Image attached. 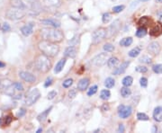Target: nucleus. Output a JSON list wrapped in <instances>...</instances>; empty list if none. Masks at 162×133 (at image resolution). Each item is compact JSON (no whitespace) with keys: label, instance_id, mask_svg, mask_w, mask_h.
Masks as SVG:
<instances>
[{"label":"nucleus","instance_id":"obj_1","mask_svg":"<svg viewBox=\"0 0 162 133\" xmlns=\"http://www.w3.org/2000/svg\"><path fill=\"white\" fill-rule=\"evenodd\" d=\"M40 36L45 40H49V42H52L55 43L60 42L64 37L62 32L54 27L42 29L40 30Z\"/></svg>","mask_w":162,"mask_h":133},{"label":"nucleus","instance_id":"obj_2","mask_svg":"<svg viewBox=\"0 0 162 133\" xmlns=\"http://www.w3.org/2000/svg\"><path fill=\"white\" fill-rule=\"evenodd\" d=\"M39 50L42 51V53L48 56V57H55L60 51L59 45H57L55 42H49V40H42L38 44Z\"/></svg>","mask_w":162,"mask_h":133},{"label":"nucleus","instance_id":"obj_3","mask_svg":"<svg viewBox=\"0 0 162 133\" xmlns=\"http://www.w3.org/2000/svg\"><path fill=\"white\" fill-rule=\"evenodd\" d=\"M34 67H35V68L39 72L46 73L50 69L51 62L48 56H46L44 54H40L36 58L35 61H34Z\"/></svg>","mask_w":162,"mask_h":133},{"label":"nucleus","instance_id":"obj_4","mask_svg":"<svg viewBox=\"0 0 162 133\" xmlns=\"http://www.w3.org/2000/svg\"><path fill=\"white\" fill-rule=\"evenodd\" d=\"M25 10L17 8V7H13V8L8 9L7 12L5 13V16H7L8 19L13 20V21L20 20L23 18V17H25Z\"/></svg>","mask_w":162,"mask_h":133},{"label":"nucleus","instance_id":"obj_5","mask_svg":"<svg viewBox=\"0 0 162 133\" xmlns=\"http://www.w3.org/2000/svg\"><path fill=\"white\" fill-rule=\"evenodd\" d=\"M107 37V30L106 28H99L92 34V43L98 44L102 42Z\"/></svg>","mask_w":162,"mask_h":133},{"label":"nucleus","instance_id":"obj_6","mask_svg":"<svg viewBox=\"0 0 162 133\" xmlns=\"http://www.w3.org/2000/svg\"><path fill=\"white\" fill-rule=\"evenodd\" d=\"M108 60H109V54L103 52L93 58L91 60V64L96 67H102L108 61Z\"/></svg>","mask_w":162,"mask_h":133},{"label":"nucleus","instance_id":"obj_7","mask_svg":"<svg viewBox=\"0 0 162 133\" xmlns=\"http://www.w3.org/2000/svg\"><path fill=\"white\" fill-rule=\"evenodd\" d=\"M40 93L38 89L32 90L26 96L25 105L27 106H32L33 105H34V103L37 102V100L40 98Z\"/></svg>","mask_w":162,"mask_h":133},{"label":"nucleus","instance_id":"obj_8","mask_svg":"<svg viewBox=\"0 0 162 133\" xmlns=\"http://www.w3.org/2000/svg\"><path fill=\"white\" fill-rule=\"evenodd\" d=\"M132 112V109L131 106H124V105H120L118 107V115L122 119H126L131 116Z\"/></svg>","mask_w":162,"mask_h":133},{"label":"nucleus","instance_id":"obj_9","mask_svg":"<svg viewBox=\"0 0 162 133\" xmlns=\"http://www.w3.org/2000/svg\"><path fill=\"white\" fill-rule=\"evenodd\" d=\"M121 27V22L120 20H115L114 21L113 24L110 25V27L108 28V30H107V34H108V37H112L114 34L116 33L118 31H119V29Z\"/></svg>","mask_w":162,"mask_h":133},{"label":"nucleus","instance_id":"obj_10","mask_svg":"<svg viewBox=\"0 0 162 133\" xmlns=\"http://www.w3.org/2000/svg\"><path fill=\"white\" fill-rule=\"evenodd\" d=\"M19 77L25 81L27 83H34L36 80V77L33 76V75L30 72H27V71H21L19 72Z\"/></svg>","mask_w":162,"mask_h":133},{"label":"nucleus","instance_id":"obj_11","mask_svg":"<svg viewBox=\"0 0 162 133\" xmlns=\"http://www.w3.org/2000/svg\"><path fill=\"white\" fill-rule=\"evenodd\" d=\"M161 33H162V24L161 22H157L156 24H154L149 31L150 35L155 36V37L159 36Z\"/></svg>","mask_w":162,"mask_h":133},{"label":"nucleus","instance_id":"obj_12","mask_svg":"<svg viewBox=\"0 0 162 133\" xmlns=\"http://www.w3.org/2000/svg\"><path fill=\"white\" fill-rule=\"evenodd\" d=\"M40 24L43 25L54 27V28H59L60 26V22L55 19H44L40 21Z\"/></svg>","mask_w":162,"mask_h":133},{"label":"nucleus","instance_id":"obj_13","mask_svg":"<svg viewBox=\"0 0 162 133\" xmlns=\"http://www.w3.org/2000/svg\"><path fill=\"white\" fill-rule=\"evenodd\" d=\"M148 50L149 51L152 55H158L160 51V46L159 43L157 42H151L148 47Z\"/></svg>","mask_w":162,"mask_h":133},{"label":"nucleus","instance_id":"obj_14","mask_svg":"<svg viewBox=\"0 0 162 133\" xmlns=\"http://www.w3.org/2000/svg\"><path fill=\"white\" fill-rule=\"evenodd\" d=\"M33 26H34V24H33V22H30V24L23 26L21 28V32H22L23 35H25V36L31 35L33 32Z\"/></svg>","mask_w":162,"mask_h":133},{"label":"nucleus","instance_id":"obj_15","mask_svg":"<svg viewBox=\"0 0 162 133\" xmlns=\"http://www.w3.org/2000/svg\"><path fill=\"white\" fill-rule=\"evenodd\" d=\"M89 83H90V81L88 78H82V79H80L79 80V82L78 83V89L79 91H85L86 88L88 87V85H89Z\"/></svg>","mask_w":162,"mask_h":133},{"label":"nucleus","instance_id":"obj_16","mask_svg":"<svg viewBox=\"0 0 162 133\" xmlns=\"http://www.w3.org/2000/svg\"><path fill=\"white\" fill-rule=\"evenodd\" d=\"M153 119L156 121H158V122H161L162 121V106H158L154 109Z\"/></svg>","mask_w":162,"mask_h":133},{"label":"nucleus","instance_id":"obj_17","mask_svg":"<svg viewBox=\"0 0 162 133\" xmlns=\"http://www.w3.org/2000/svg\"><path fill=\"white\" fill-rule=\"evenodd\" d=\"M64 56L66 58H71V59H73V58H75L77 56V50L75 47H73V46H69V47H68L65 51H64Z\"/></svg>","mask_w":162,"mask_h":133},{"label":"nucleus","instance_id":"obj_18","mask_svg":"<svg viewBox=\"0 0 162 133\" xmlns=\"http://www.w3.org/2000/svg\"><path fill=\"white\" fill-rule=\"evenodd\" d=\"M130 65V61H125L119 66V67H116V69L114 71V75H121L125 72L126 68Z\"/></svg>","mask_w":162,"mask_h":133},{"label":"nucleus","instance_id":"obj_19","mask_svg":"<svg viewBox=\"0 0 162 133\" xmlns=\"http://www.w3.org/2000/svg\"><path fill=\"white\" fill-rule=\"evenodd\" d=\"M10 3L12 5V7H17V8H20L23 10H25L26 9V5L22 1V0H10Z\"/></svg>","mask_w":162,"mask_h":133},{"label":"nucleus","instance_id":"obj_20","mask_svg":"<svg viewBox=\"0 0 162 133\" xmlns=\"http://www.w3.org/2000/svg\"><path fill=\"white\" fill-rule=\"evenodd\" d=\"M66 59L64 58V59H61L59 62L57 63V65L54 68V73L55 74H59L60 72H61V70L63 69V67H64L65 64H66Z\"/></svg>","mask_w":162,"mask_h":133},{"label":"nucleus","instance_id":"obj_21","mask_svg":"<svg viewBox=\"0 0 162 133\" xmlns=\"http://www.w3.org/2000/svg\"><path fill=\"white\" fill-rule=\"evenodd\" d=\"M51 110H52V106H50V108L46 109L44 112H42V113H40V114L38 115L37 120H38L39 121H44L46 119H47V117H48V114L50 112Z\"/></svg>","mask_w":162,"mask_h":133},{"label":"nucleus","instance_id":"obj_22","mask_svg":"<svg viewBox=\"0 0 162 133\" xmlns=\"http://www.w3.org/2000/svg\"><path fill=\"white\" fill-rule=\"evenodd\" d=\"M119 64V60L115 57L109 58V60L107 61V66L109 67H115Z\"/></svg>","mask_w":162,"mask_h":133},{"label":"nucleus","instance_id":"obj_23","mask_svg":"<svg viewBox=\"0 0 162 133\" xmlns=\"http://www.w3.org/2000/svg\"><path fill=\"white\" fill-rule=\"evenodd\" d=\"M132 42H133V40H132L131 37H127V38H123V40L120 42V45L123 46V47H128L130 46Z\"/></svg>","mask_w":162,"mask_h":133},{"label":"nucleus","instance_id":"obj_24","mask_svg":"<svg viewBox=\"0 0 162 133\" xmlns=\"http://www.w3.org/2000/svg\"><path fill=\"white\" fill-rule=\"evenodd\" d=\"M141 50V47H136V48H134V49L131 50L129 51L128 55H129L131 58H136V57H138L139 55H140Z\"/></svg>","mask_w":162,"mask_h":133},{"label":"nucleus","instance_id":"obj_25","mask_svg":"<svg viewBox=\"0 0 162 133\" xmlns=\"http://www.w3.org/2000/svg\"><path fill=\"white\" fill-rule=\"evenodd\" d=\"M121 95L123 98L129 97L131 95V89H129V86H124V87L121 88Z\"/></svg>","mask_w":162,"mask_h":133},{"label":"nucleus","instance_id":"obj_26","mask_svg":"<svg viewBox=\"0 0 162 133\" xmlns=\"http://www.w3.org/2000/svg\"><path fill=\"white\" fill-rule=\"evenodd\" d=\"M147 29L145 27H140L136 32V36L138 38H142L147 34Z\"/></svg>","mask_w":162,"mask_h":133},{"label":"nucleus","instance_id":"obj_27","mask_svg":"<svg viewBox=\"0 0 162 133\" xmlns=\"http://www.w3.org/2000/svg\"><path fill=\"white\" fill-rule=\"evenodd\" d=\"M114 85H115V81L112 77H107L106 79V81H105V86H106V88H108V89L114 87Z\"/></svg>","mask_w":162,"mask_h":133},{"label":"nucleus","instance_id":"obj_28","mask_svg":"<svg viewBox=\"0 0 162 133\" xmlns=\"http://www.w3.org/2000/svg\"><path fill=\"white\" fill-rule=\"evenodd\" d=\"M110 96H111V93H110V91L107 90V89H105V90H103L101 91V94H100V98L102 100H108Z\"/></svg>","mask_w":162,"mask_h":133},{"label":"nucleus","instance_id":"obj_29","mask_svg":"<svg viewBox=\"0 0 162 133\" xmlns=\"http://www.w3.org/2000/svg\"><path fill=\"white\" fill-rule=\"evenodd\" d=\"M132 82H133V78H132L131 77H130V76L125 77L123 79V81H122V83H123V85L124 86H131L132 85Z\"/></svg>","mask_w":162,"mask_h":133},{"label":"nucleus","instance_id":"obj_30","mask_svg":"<svg viewBox=\"0 0 162 133\" xmlns=\"http://www.w3.org/2000/svg\"><path fill=\"white\" fill-rule=\"evenodd\" d=\"M149 19L148 16H143V17H141V18L138 21V24L141 25V26L146 25V24H149Z\"/></svg>","mask_w":162,"mask_h":133},{"label":"nucleus","instance_id":"obj_31","mask_svg":"<svg viewBox=\"0 0 162 133\" xmlns=\"http://www.w3.org/2000/svg\"><path fill=\"white\" fill-rule=\"evenodd\" d=\"M111 19H112V16L109 13H105L102 16V21L104 24H108V22L111 21Z\"/></svg>","mask_w":162,"mask_h":133},{"label":"nucleus","instance_id":"obj_32","mask_svg":"<svg viewBox=\"0 0 162 133\" xmlns=\"http://www.w3.org/2000/svg\"><path fill=\"white\" fill-rule=\"evenodd\" d=\"M45 2L51 7H59L60 5V0H45Z\"/></svg>","mask_w":162,"mask_h":133},{"label":"nucleus","instance_id":"obj_33","mask_svg":"<svg viewBox=\"0 0 162 133\" xmlns=\"http://www.w3.org/2000/svg\"><path fill=\"white\" fill-rule=\"evenodd\" d=\"M154 73L156 74H162V64H157L152 67Z\"/></svg>","mask_w":162,"mask_h":133},{"label":"nucleus","instance_id":"obj_34","mask_svg":"<svg viewBox=\"0 0 162 133\" xmlns=\"http://www.w3.org/2000/svg\"><path fill=\"white\" fill-rule=\"evenodd\" d=\"M72 84H73V79L68 78L62 83V85H63V87H64V88H68V87H70V86L72 85Z\"/></svg>","mask_w":162,"mask_h":133},{"label":"nucleus","instance_id":"obj_35","mask_svg":"<svg viewBox=\"0 0 162 133\" xmlns=\"http://www.w3.org/2000/svg\"><path fill=\"white\" fill-rule=\"evenodd\" d=\"M139 61L144 63V64H150V63H151V59L148 56H142L141 59L139 60Z\"/></svg>","mask_w":162,"mask_h":133},{"label":"nucleus","instance_id":"obj_36","mask_svg":"<svg viewBox=\"0 0 162 133\" xmlns=\"http://www.w3.org/2000/svg\"><path fill=\"white\" fill-rule=\"evenodd\" d=\"M104 50H105L106 52H112V51H114V47L111 43H106L104 45Z\"/></svg>","mask_w":162,"mask_h":133},{"label":"nucleus","instance_id":"obj_37","mask_svg":"<svg viewBox=\"0 0 162 133\" xmlns=\"http://www.w3.org/2000/svg\"><path fill=\"white\" fill-rule=\"evenodd\" d=\"M124 8H125V7H124V5H117V7H113V12L118 14V13L123 12V11L124 10Z\"/></svg>","mask_w":162,"mask_h":133},{"label":"nucleus","instance_id":"obj_38","mask_svg":"<svg viewBox=\"0 0 162 133\" xmlns=\"http://www.w3.org/2000/svg\"><path fill=\"white\" fill-rule=\"evenodd\" d=\"M137 119L139 120H149V116L145 113H142V112H139L137 114Z\"/></svg>","mask_w":162,"mask_h":133},{"label":"nucleus","instance_id":"obj_39","mask_svg":"<svg viewBox=\"0 0 162 133\" xmlns=\"http://www.w3.org/2000/svg\"><path fill=\"white\" fill-rule=\"evenodd\" d=\"M96 92H97V85H93L88 91V96H92V95H94L96 93Z\"/></svg>","mask_w":162,"mask_h":133},{"label":"nucleus","instance_id":"obj_40","mask_svg":"<svg viewBox=\"0 0 162 133\" xmlns=\"http://www.w3.org/2000/svg\"><path fill=\"white\" fill-rule=\"evenodd\" d=\"M13 85H14V86H15V88L16 91H19V92L24 91V86H23V85L20 82H15Z\"/></svg>","mask_w":162,"mask_h":133},{"label":"nucleus","instance_id":"obj_41","mask_svg":"<svg viewBox=\"0 0 162 133\" xmlns=\"http://www.w3.org/2000/svg\"><path fill=\"white\" fill-rule=\"evenodd\" d=\"M135 70L137 72H140V73H146L148 71V68L146 67H144V66H138L135 68Z\"/></svg>","mask_w":162,"mask_h":133},{"label":"nucleus","instance_id":"obj_42","mask_svg":"<svg viewBox=\"0 0 162 133\" xmlns=\"http://www.w3.org/2000/svg\"><path fill=\"white\" fill-rule=\"evenodd\" d=\"M140 84L143 88H146L148 85V79L146 77H141L140 79Z\"/></svg>","mask_w":162,"mask_h":133},{"label":"nucleus","instance_id":"obj_43","mask_svg":"<svg viewBox=\"0 0 162 133\" xmlns=\"http://www.w3.org/2000/svg\"><path fill=\"white\" fill-rule=\"evenodd\" d=\"M77 95V90L76 89H70L68 92V97L70 98V99H73V98H75V96H76Z\"/></svg>","mask_w":162,"mask_h":133},{"label":"nucleus","instance_id":"obj_44","mask_svg":"<svg viewBox=\"0 0 162 133\" xmlns=\"http://www.w3.org/2000/svg\"><path fill=\"white\" fill-rule=\"evenodd\" d=\"M78 36H75L74 38H72L71 40H69L68 43L70 44V46H74V45H76L78 42Z\"/></svg>","mask_w":162,"mask_h":133},{"label":"nucleus","instance_id":"obj_45","mask_svg":"<svg viewBox=\"0 0 162 133\" xmlns=\"http://www.w3.org/2000/svg\"><path fill=\"white\" fill-rule=\"evenodd\" d=\"M1 29H2V31H3L4 32H8V31H10V25L7 24V22H5V24H3V26L1 27Z\"/></svg>","mask_w":162,"mask_h":133},{"label":"nucleus","instance_id":"obj_46","mask_svg":"<svg viewBox=\"0 0 162 133\" xmlns=\"http://www.w3.org/2000/svg\"><path fill=\"white\" fill-rule=\"evenodd\" d=\"M57 93H56V91H50V93L48 94V99L49 100H52L54 99V97L56 96Z\"/></svg>","mask_w":162,"mask_h":133},{"label":"nucleus","instance_id":"obj_47","mask_svg":"<svg viewBox=\"0 0 162 133\" xmlns=\"http://www.w3.org/2000/svg\"><path fill=\"white\" fill-rule=\"evenodd\" d=\"M25 113H26V110L25 108H22V109H20V111L18 112V113H17V117H18V118L23 117Z\"/></svg>","mask_w":162,"mask_h":133},{"label":"nucleus","instance_id":"obj_48","mask_svg":"<svg viewBox=\"0 0 162 133\" xmlns=\"http://www.w3.org/2000/svg\"><path fill=\"white\" fill-rule=\"evenodd\" d=\"M51 84H52V78L49 77V78H47V80H46V82L44 84V86H45V87H48V86H50Z\"/></svg>","mask_w":162,"mask_h":133},{"label":"nucleus","instance_id":"obj_49","mask_svg":"<svg viewBox=\"0 0 162 133\" xmlns=\"http://www.w3.org/2000/svg\"><path fill=\"white\" fill-rule=\"evenodd\" d=\"M108 110H109V105H106V103H105V105L102 106V111L106 112V111H108Z\"/></svg>","mask_w":162,"mask_h":133},{"label":"nucleus","instance_id":"obj_50","mask_svg":"<svg viewBox=\"0 0 162 133\" xmlns=\"http://www.w3.org/2000/svg\"><path fill=\"white\" fill-rule=\"evenodd\" d=\"M118 132H124V126H123V124H120V125H119Z\"/></svg>","mask_w":162,"mask_h":133},{"label":"nucleus","instance_id":"obj_51","mask_svg":"<svg viewBox=\"0 0 162 133\" xmlns=\"http://www.w3.org/2000/svg\"><path fill=\"white\" fill-rule=\"evenodd\" d=\"M12 120V118L11 117H7V121H5V124H9Z\"/></svg>","mask_w":162,"mask_h":133},{"label":"nucleus","instance_id":"obj_52","mask_svg":"<svg viewBox=\"0 0 162 133\" xmlns=\"http://www.w3.org/2000/svg\"><path fill=\"white\" fill-rule=\"evenodd\" d=\"M157 130H158V128H157V127H156V126H154V127H153V129H152V132H156Z\"/></svg>","mask_w":162,"mask_h":133},{"label":"nucleus","instance_id":"obj_53","mask_svg":"<svg viewBox=\"0 0 162 133\" xmlns=\"http://www.w3.org/2000/svg\"><path fill=\"white\" fill-rule=\"evenodd\" d=\"M5 65V63H2V62H0V67H4Z\"/></svg>","mask_w":162,"mask_h":133},{"label":"nucleus","instance_id":"obj_54","mask_svg":"<svg viewBox=\"0 0 162 133\" xmlns=\"http://www.w3.org/2000/svg\"><path fill=\"white\" fill-rule=\"evenodd\" d=\"M40 131H42V128H40V129H39L36 132H37V133H40Z\"/></svg>","mask_w":162,"mask_h":133},{"label":"nucleus","instance_id":"obj_55","mask_svg":"<svg viewBox=\"0 0 162 133\" xmlns=\"http://www.w3.org/2000/svg\"><path fill=\"white\" fill-rule=\"evenodd\" d=\"M141 1H142V2H146V1H149V0H141Z\"/></svg>","mask_w":162,"mask_h":133},{"label":"nucleus","instance_id":"obj_56","mask_svg":"<svg viewBox=\"0 0 162 133\" xmlns=\"http://www.w3.org/2000/svg\"><path fill=\"white\" fill-rule=\"evenodd\" d=\"M158 2H159V3H162V0H157Z\"/></svg>","mask_w":162,"mask_h":133},{"label":"nucleus","instance_id":"obj_57","mask_svg":"<svg viewBox=\"0 0 162 133\" xmlns=\"http://www.w3.org/2000/svg\"><path fill=\"white\" fill-rule=\"evenodd\" d=\"M0 85H1V80H0Z\"/></svg>","mask_w":162,"mask_h":133},{"label":"nucleus","instance_id":"obj_58","mask_svg":"<svg viewBox=\"0 0 162 133\" xmlns=\"http://www.w3.org/2000/svg\"><path fill=\"white\" fill-rule=\"evenodd\" d=\"M0 123H1V120H0Z\"/></svg>","mask_w":162,"mask_h":133},{"label":"nucleus","instance_id":"obj_59","mask_svg":"<svg viewBox=\"0 0 162 133\" xmlns=\"http://www.w3.org/2000/svg\"><path fill=\"white\" fill-rule=\"evenodd\" d=\"M112 1H115V0H112Z\"/></svg>","mask_w":162,"mask_h":133},{"label":"nucleus","instance_id":"obj_60","mask_svg":"<svg viewBox=\"0 0 162 133\" xmlns=\"http://www.w3.org/2000/svg\"><path fill=\"white\" fill-rule=\"evenodd\" d=\"M0 28H1V25H0Z\"/></svg>","mask_w":162,"mask_h":133}]
</instances>
